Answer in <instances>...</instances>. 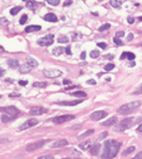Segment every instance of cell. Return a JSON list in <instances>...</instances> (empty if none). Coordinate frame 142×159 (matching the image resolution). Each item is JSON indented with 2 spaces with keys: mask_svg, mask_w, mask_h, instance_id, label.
I'll use <instances>...</instances> for the list:
<instances>
[{
  "mask_svg": "<svg viewBox=\"0 0 142 159\" xmlns=\"http://www.w3.org/2000/svg\"><path fill=\"white\" fill-rule=\"evenodd\" d=\"M137 131H139V132H142V123L137 127Z\"/></svg>",
  "mask_w": 142,
  "mask_h": 159,
  "instance_id": "55",
  "label": "cell"
},
{
  "mask_svg": "<svg viewBox=\"0 0 142 159\" xmlns=\"http://www.w3.org/2000/svg\"><path fill=\"white\" fill-rule=\"evenodd\" d=\"M47 3L51 6H57L60 5V0H47Z\"/></svg>",
  "mask_w": 142,
  "mask_h": 159,
  "instance_id": "34",
  "label": "cell"
},
{
  "mask_svg": "<svg viewBox=\"0 0 142 159\" xmlns=\"http://www.w3.org/2000/svg\"><path fill=\"white\" fill-rule=\"evenodd\" d=\"M110 28H111V25H110V23H105V25H102V26L99 27V31L107 30V29H110Z\"/></svg>",
  "mask_w": 142,
  "mask_h": 159,
  "instance_id": "33",
  "label": "cell"
},
{
  "mask_svg": "<svg viewBox=\"0 0 142 159\" xmlns=\"http://www.w3.org/2000/svg\"><path fill=\"white\" fill-rule=\"evenodd\" d=\"M71 4H72V0H68L66 3H64L63 5H64V7H66V6H70Z\"/></svg>",
  "mask_w": 142,
  "mask_h": 159,
  "instance_id": "50",
  "label": "cell"
},
{
  "mask_svg": "<svg viewBox=\"0 0 142 159\" xmlns=\"http://www.w3.org/2000/svg\"><path fill=\"white\" fill-rule=\"evenodd\" d=\"M27 19H28V16H27L26 14H23V15L21 16V19H20V23H21V25H25L26 21H27Z\"/></svg>",
  "mask_w": 142,
  "mask_h": 159,
  "instance_id": "37",
  "label": "cell"
},
{
  "mask_svg": "<svg viewBox=\"0 0 142 159\" xmlns=\"http://www.w3.org/2000/svg\"><path fill=\"white\" fill-rule=\"evenodd\" d=\"M48 113V109L44 108V107H40V106H35V107H31L30 110H29V114L30 115H43Z\"/></svg>",
  "mask_w": 142,
  "mask_h": 159,
  "instance_id": "10",
  "label": "cell"
},
{
  "mask_svg": "<svg viewBox=\"0 0 142 159\" xmlns=\"http://www.w3.org/2000/svg\"><path fill=\"white\" fill-rule=\"evenodd\" d=\"M106 136H107V132H106V131H105V132H102V134H100V135H99V138L101 139V138H105Z\"/></svg>",
  "mask_w": 142,
  "mask_h": 159,
  "instance_id": "53",
  "label": "cell"
},
{
  "mask_svg": "<svg viewBox=\"0 0 142 159\" xmlns=\"http://www.w3.org/2000/svg\"><path fill=\"white\" fill-rule=\"evenodd\" d=\"M134 39V35L133 34H128V36H127V41H132Z\"/></svg>",
  "mask_w": 142,
  "mask_h": 159,
  "instance_id": "51",
  "label": "cell"
},
{
  "mask_svg": "<svg viewBox=\"0 0 142 159\" xmlns=\"http://www.w3.org/2000/svg\"><path fill=\"white\" fill-rule=\"evenodd\" d=\"M129 66H131V67H133V66H135V63H134V62H132V63H129Z\"/></svg>",
  "mask_w": 142,
  "mask_h": 159,
  "instance_id": "58",
  "label": "cell"
},
{
  "mask_svg": "<svg viewBox=\"0 0 142 159\" xmlns=\"http://www.w3.org/2000/svg\"><path fill=\"white\" fill-rule=\"evenodd\" d=\"M27 84H28V82H27L26 80H20V81H19V85H21V86H26Z\"/></svg>",
  "mask_w": 142,
  "mask_h": 159,
  "instance_id": "52",
  "label": "cell"
},
{
  "mask_svg": "<svg viewBox=\"0 0 142 159\" xmlns=\"http://www.w3.org/2000/svg\"><path fill=\"white\" fill-rule=\"evenodd\" d=\"M114 66H115V65H114L113 63H110V64H107V65H105L104 69H105V71H111V70L114 69Z\"/></svg>",
  "mask_w": 142,
  "mask_h": 159,
  "instance_id": "35",
  "label": "cell"
},
{
  "mask_svg": "<svg viewBox=\"0 0 142 159\" xmlns=\"http://www.w3.org/2000/svg\"><path fill=\"white\" fill-rule=\"evenodd\" d=\"M7 64L9 65V67H12V69H16L17 66H19V61L15 59V58H11V59L7 61ZM19 67H20V66H19Z\"/></svg>",
  "mask_w": 142,
  "mask_h": 159,
  "instance_id": "20",
  "label": "cell"
},
{
  "mask_svg": "<svg viewBox=\"0 0 142 159\" xmlns=\"http://www.w3.org/2000/svg\"><path fill=\"white\" fill-rule=\"evenodd\" d=\"M43 75L47 78H57V77H61L63 72L58 69H47L43 71Z\"/></svg>",
  "mask_w": 142,
  "mask_h": 159,
  "instance_id": "5",
  "label": "cell"
},
{
  "mask_svg": "<svg viewBox=\"0 0 142 159\" xmlns=\"http://www.w3.org/2000/svg\"><path fill=\"white\" fill-rule=\"evenodd\" d=\"M132 159H142V151H140L134 158H132Z\"/></svg>",
  "mask_w": 142,
  "mask_h": 159,
  "instance_id": "43",
  "label": "cell"
},
{
  "mask_svg": "<svg viewBox=\"0 0 142 159\" xmlns=\"http://www.w3.org/2000/svg\"><path fill=\"white\" fill-rule=\"evenodd\" d=\"M22 9V7H20V6H17V7H13L12 9H11V14L12 15H16L17 13H19L20 11Z\"/></svg>",
  "mask_w": 142,
  "mask_h": 159,
  "instance_id": "29",
  "label": "cell"
},
{
  "mask_svg": "<svg viewBox=\"0 0 142 159\" xmlns=\"http://www.w3.org/2000/svg\"><path fill=\"white\" fill-rule=\"evenodd\" d=\"M31 69H33V67H31V66H29V65L26 63V64H23V65H21V66L19 67V71H20L21 73H28Z\"/></svg>",
  "mask_w": 142,
  "mask_h": 159,
  "instance_id": "21",
  "label": "cell"
},
{
  "mask_svg": "<svg viewBox=\"0 0 142 159\" xmlns=\"http://www.w3.org/2000/svg\"><path fill=\"white\" fill-rule=\"evenodd\" d=\"M64 52H65V48H63V47H58V48H55L52 50V54L56 55V56H60V55L64 54Z\"/></svg>",
  "mask_w": 142,
  "mask_h": 159,
  "instance_id": "23",
  "label": "cell"
},
{
  "mask_svg": "<svg viewBox=\"0 0 142 159\" xmlns=\"http://www.w3.org/2000/svg\"><path fill=\"white\" fill-rule=\"evenodd\" d=\"M134 17H132V16H128V19H127V22L129 23V25H132V23H134Z\"/></svg>",
  "mask_w": 142,
  "mask_h": 159,
  "instance_id": "44",
  "label": "cell"
},
{
  "mask_svg": "<svg viewBox=\"0 0 142 159\" xmlns=\"http://www.w3.org/2000/svg\"><path fill=\"white\" fill-rule=\"evenodd\" d=\"M6 82H13V80L12 79H6Z\"/></svg>",
  "mask_w": 142,
  "mask_h": 159,
  "instance_id": "59",
  "label": "cell"
},
{
  "mask_svg": "<svg viewBox=\"0 0 142 159\" xmlns=\"http://www.w3.org/2000/svg\"><path fill=\"white\" fill-rule=\"evenodd\" d=\"M125 58H128L129 61H134L135 59V54H133V52H128V51H125V52H122L121 54V57L120 59H125Z\"/></svg>",
  "mask_w": 142,
  "mask_h": 159,
  "instance_id": "16",
  "label": "cell"
},
{
  "mask_svg": "<svg viewBox=\"0 0 142 159\" xmlns=\"http://www.w3.org/2000/svg\"><path fill=\"white\" fill-rule=\"evenodd\" d=\"M21 95L20 94H17V93H12V94H9V98H20Z\"/></svg>",
  "mask_w": 142,
  "mask_h": 159,
  "instance_id": "49",
  "label": "cell"
},
{
  "mask_svg": "<svg viewBox=\"0 0 142 159\" xmlns=\"http://www.w3.org/2000/svg\"><path fill=\"white\" fill-rule=\"evenodd\" d=\"M137 94H142V84L140 85V87L137 88V90H135L133 92V95H137Z\"/></svg>",
  "mask_w": 142,
  "mask_h": 159,
  "instance_id": "36",
  "label": "cell"
},
{
  "mask_svg": "<svg viewBox=\"0 0 142 159\" xmlns=\"http://www.w3.org/2000/svg\"><path fill=\"white\" fill-rule=\"evenodd\" d=\"M46 143H47V140H46V139L38 140V142H34V143H31V144H28L27 148H26V150H27L28 152H33V151H35V150L41 149Z\"/></svg>",
  "mask_w": 142,
  "mask_h": 159,
  "instance_id": "7",
  "label": "cell"
},
{
  "mask_svg": "<svg viewBox=\"0 0 142 159\" xmlns=\"http://www.w3.org/2000/svg\"><path fill=\"white\" fill-rule=\"evenodd\" d=\"M76 88H79V86H78V85H71V86H69V87H66V88H65V91H70V90H76Z\"/></svg>",
  "mask_w": 142,
  "mask_h": 159,
  "instance_id": "40",
  "label": "cell"
},
{
  "mask_svg": "<svg viewBox=\"0 0 142 159\" xmlns=\"http://www.w3.org/2000/svg\"><path fill=\"white\" fill-rule=\"evenodd\" d=\"M1 112H3L5 115H7V116L12 117L13 120H15L17 116H19V114H20V110L17 109L16 107H14V106H8V107H3V108H1Z\"/></svg>",
  "mask_w": 142,
  "mask_h": 159,
  "instance_id": "4",
  "label": "cell"
},
{
  "mask_svg": "<svg viewBox=\"0 0 142 159\" xmlns=\"http://www.w3.org/2000/svg\"><path fill=\"white\" fill-rule=\"evenodd\" d=\"M90 56H91V58L96 59V58H98V57L100 56V52H99V50H92L91 54H90Z\"/></svg>",
  "mask_w": 142,
  "mask_h": 159,
  "instance_id": "28",
  "label": "cell"
},
{
  "mask_svg": "<svg viewBox=\"0 0 142 159\" xmlns=\"http://www.w3.org/2000/svg\"><path fill=\"white\" fill-rule=\"evenodd\" d=\"M65 54H66V55H71V47H70V45H68V47L65 48Z\"/></svg>",
  "mask_w": 142,
  "mask_h": 159,
  "instance_id": "42",
  "label": "cell"
},
{
  "mask_svg": "<svg viewBox=\"0 0 142 159\" xmlns=\"http://www.w3.org/2000/svg\"><path fill=\"white\" fill-rule=\"evenodd\" d=\"M106 116H107V112H105V110H97V112L92 113L90 117L93 121H100V120H102Z\"/></svg>",
  "mask_w": 142,
  "mask_h": 159,
  "instance_id": "11",
  "label": "cell"
},
{
  "mask_svg": "<svg viewBox=\"0 0 142 159\" xmlns=\"http://www.w3.org/2000/svg\"><path fill=\"white\" fill-rule=\"evenodd\" d=\"M88 85H96L97 82H96V80H93V79H88L87 81H86Z\"/></svg>",
  "mask_w": 142,
  "mask_h": 159,
  "instance_id": "47",
  "label": "cell"
},
{
  "mask_svg": "<svg viewBox=\"0 0 142 159\" xmlns=\"http://www.w3.org/2000/svg\"><path fill=\"white\" fill-rule=\"evenodd\" d=\"M38 123H39V121H38L36 118H29V120H27L26 122H23L22 124L19 127V130L22 131V130L29 129V128H31V127H34V126H36Z\"/></svg>",
  "mask_w": 142,
  "mask_h": 159,
  "instance_id": "9",
  "label": "cell"
},
{
  "mask_svg": "<svg viewBox=\"0 0 142 159\" xmlns=\"http://www.w3.org/2000/svg\"><path fill=\"white\" fill-rule=\"evenodd\" d=\"M120 148H121V143L118 142V140H114V139L106 140L104 144L101 158L102 159H113L119 153Z\"/></svg>",
  "mask_w": 142,
  "mask_h": 159,
  "instance_id": "1",
  "label": "cell"
},
{
  "mask_svg": "<svg viewBox=\"0 0 142 159\" xmlns=\"http://www.w3.org/2000/svg\"><path fill=\"white\" fill-rule=\"evenodd\" d=\"M94 132V129H88L86 132H84V134H82V135H79V138H84V137H87V136H90V135H92Z\"/></svg>",
  "mask_w": 142,
  "mask_h": 159,
  "instance_id": "27",
  "label": "cell"
},
{
  "mask_svg": "<svg viewBox=\"0 0 142 159\" xmlns=\"http://www.w3.org/2000/svg\"><path fill=\"white\" fill-rule=\"evenodd\" d=\"M92 144H93V143H92V140H86V142L79 144V148H80L82 150H88V149H91Z\"/></svg>",
  "mask_w": 142,
  "mask_h": 159,
  "instance_id": "18",
  "label": "cell"
},
{
  "mask_svg": "<svg viewBox=\"0 0 142 159\" xmlns=\"http://www.w3.org/2000/svg\"><path fill=\"white\" fill-rule=\"evenodd\" d=\"M38 159H54L51 156H41V157H39Z\"/></svg>",
  "mask_w": 142,
  "mask_h": 159,
  "instance_id": "45",
  "label": "cell"
},
{
  "mask_svg": "<svg viewBox=\"0 0 142 159\" xmlns=\"http://www.w3.org/2000/svg\"><path fill=\"white\" fill-rule=\"evenodd\" d=\"M142 120V116H140V117H127V118H125L123 121H121L119 124L115 127V131H118V132H121V131H125V130H127V129H129L131 127H133L135 123H136V121H141Z\"/></svg>",
  "mask_w": 142,
  "mask_h": 159,
  "instance_id": "2",
  "label": "cell"
},
{
  "mask_svg": "<svg viewBox=\"0 0 142 159\" xmlns=\"http://www.w3.org/2000/svg\"><path fill=\"white\" fill-rule=\"evenodd\" d=\"M117 122H118V117L113 116V117L109 118L107 121H105V122H101V126H104V127H111V126L115 124Z\"/></svg>",
  "mask_w": 142,
  "mask_h": 159,
  "instance_id": "13",
  "label": "cell"
},
{
  "mask_svg": "<svg viewBox=\"0 0 142 159\" xmlns=\"http://www.w3.org/2000/svg\"><path fill=\"white\" fill-rule=\"evenodd\" d=\"M33 86H34V87H38V88H46V87L48 86V84L44 82V81H35V82L33 84Z\"/></svg>",
  "mask_w": 142,
  "mask_h": 159,
  "instance_id": "25",
  "label": "cell"
},
{
  "mask_svg": "<svg viewBox=\"0 0 142 159\" xmlns=\"http://www.w3.org/2000/svg\"><path fill=\"white\" fill-rule=\"evenodd\" d=\"M70 82H71V81L68 80V79H64V80H63V84H64V85H68V84H70Z\"/></svg>",
  "mask_w": 142,
  "mask_h": 159,
  "instance_id": "56",
  "label": "cell"
},
{
  "mask_svg": "<svg viewBox=\"0 0 142 159\" xmlns=\"http://www.w3.org/2000/svg\"><path fill=\"white\" fill-rule=\"evenodd\" d=\"M41 30V26H35V25H31V26H28L26 27L25 31L26 33H31V31H39Z\"/></svg>",
  "mask_w": 142,
  "mask_h": 159,
  "instance_id": "19",
  "label": "cell"
},
{
  "mask_svg": "<svg viewBox=\"0 0 142 159\" xmlns=\"http://www.w3.org/2000/svg\"><path fill=\"white\" fill-rule=\"evenodd\" d=\"M52 43H54V35H51V34L47 35V36L41 37V39L38 41V44L41 45V47H49V45H51Z\"/></svg>",
  "mask_w": 142,
  "mask_h": 159,
  "instance_id": "6",
  "label": "cell"
},
{
  "mask_svg": "<svg viewBox=\"0 0 142 159\" xmlns=\"http://www.w3.org/2000/svg\"><path fill=\"white\" fill-rule=\"evenodd\" d=\"M70 95H72V96H76V98H86L87 95H86V93L85 92H83V91H75V92H72V93H70Z\"/></svg>",
  "mask_w": 142,
  "mask_h": 159,
  "instance_id": "22",
  "label": "cell"
},
{
  "mask_svg": "<svg viewBox=\"0 0 142 159\" xmlns=\"http://www.w3.org/2000/svg\"><path fill=\"white\" fill-rule=\"evenodd\" d=\"M110 5H111L112 7H114V8H119V7H121L122 1H120V0H111V1H110Z\"/></svg>",
  "mask_w": 142,
  "mask_h": 159,
  "instance_id": "26",
  "label": "cell"
},
{
  "mask_svg": "<svg viewBox=\"0 0 142 159\" xmlns=\"http://www.w3.org/2000/svg\"><path fill=\"white\" fill-rule=\"evenodd\" d=\"M80 127V124H77V126H72V127H71V129H78Z\"/></svg>",
  "mask_w": 142,
  "mask_h": 159,
  "instance_id": "57",
  "label": "cell"
},
{
  "mask_svg": "<svg viewBox=\"0 0 142 159\" xmlns=\"http://www.w3.org/2000/svg\"><path fill=\"white\" fill-rule=\"evenodd\" d=\"M113 42H114V43H115L117 45H120V47H121V45L123 44V42H122L121 40H119L118 37H114V39H113Z\"/></svg>",
  "mask_w": 142,
  "mask_h": 159,
  "instance_id": "38",
  "label": "cell"
},
{
  "mask_svg": "<svg viewBox=\"0 0 142 159\" xmlns=\"http://www.w3.org/2000/svg\"><path fill=\"white\" fill-rule=\"evenodd\" d=\"M137 20H139V21H142V16H140V17H139Z\"/></svg>",
  "mask_w": 142,
  "mask_h": 159,
  "instance_id": "60",
  "label": "cell"
},
{
  "mask_svg": "<svg viewBox=\"0 0 142 159\" xmlns=\"http://www.w3.org/2000/svg\"><path fill=\"white\" fill-rule=\"evenodd\" d=\"M68 144H69V142L66 139H60L54 143H51V148H63V146H66Z\"/></svg>",
  "mask_w": 142,
  "mask_h": 159,
  "instance_id": "12",
  "label": "cell"
},
{
  "mask_svg": "<svg viewBox=\"0 0 142 159\" xmlns=\"http://www.w3.org/2000/svg\"><path fill=\"white\" fill-rule=\"evenodd\" d=\"M125 36V31H122V30H120V31H117V34H115V37H123Z\"/></svg>",
  "mask_w": 142,
  "mask_h": 159,
  "instance_id": "39",
  "label": "cell"
},
{
  "mask_svg": "<svg viewBox=\"0 0 142 159\" xmlns=\"http://www.w3.org/2000/svg\"><path fill=\"white\" fill-rule=\"evenodd\" d=\"M26 4H27V7L28 8H31V9H34L35 7H36V5H38L35 1H33V0H29V1H27Z\"/></svg>",
  "mask_w": 142,
  "mask_h": 159,
  "instance_id": "32",
  "label": "cell"
},
{
  "mask_svg": "<svg viewBox=\"0 0 142 159\" xmlns=\"http://www.w3.org/2000/svg\"><path fill=\"white\" fill-rule=\"evenodd\" d=\"M75 118V115H61V116H56L54 117L51 121L55 123V124H62V123L66 122V121H70V120H74Z\"/></svg>",
  "mask_w": 142,
  "mask_h": 159,
  "instance_id": "8",
  "label": "cell"
},
{
  "mask_svg": "<svg viewBox=\"0 0 142 159\" xmlns=\"http://www.w3.org/2000/svg\"><path fill=\"white\" fill-rule=\"evenodd\" d=\"M69 41H70V40H69L68 36H61V37L57 39V42H58V43H68Z\"/></svg>",
  "mask_w": 142,
  "mask_h": 159,
  "instance_id": "31",
  "label": "cell"
},
{
  "mask_svg": "<svg viewBox=\"0 0 142 159\" xmlns=\"http://www.w3.org/2000/svg\"><path fill=\"white\" fill-rule=\"evenodd\" d=\"M97 45H98L99 48H102V49H106V48H107V44H106V43H104V42H99Z\"/></svg>",
  "mask_w": 142,
  "mask_h": 159,
  "instance_id": "41",
  "label": "cell"
},
{
  "mask_svg": "<svg viewBox=\"0 0 142 159\" xmlns=\"http://www.w3.org/2000/svg\"><path fill=\"white\" fill-rule=\"evenodd\" d=\"M104 58H106V59H113L114 58V55H112V54L106 55V56H104Z\"/></svg>",
  "mask_w": 142,
  "mask_h": 159,
  "instance_id": "48",
  "label": "cell"
},
{
  "mask_svg": "<svg viewBox=\"0 0 142 159\" xmlns=\"http://www.w3.org/2000/svg\"><path fill=\"white\" fill-rule=\"evenodd\" d=\"M65 159H70V158H65Z\"/></svg>",
  "mask_w": 142,
  "mask_h": 159,
  "instance_id": "61",
  "label": "cell"
},
{
  "mask_svg": "<svg viewBox=\"0 0 142 159\" xmlns=\"http://www.w3.org/2000/svg\"><path fill=\"white\" fill-rule=\"evenodd\" d=\"M140 106H141V102H140V101L128 102V103L122 104L121 107L118 109V113L121 114V115H128V114H131L132 112H134L135 109H137Z\"/></svg>",
  "mask_w": 142,
  "mask_h": 159,
  "instance_id": "3",
  "label": "cell"
},
{
  "mask_svg": "<svg viewBox=\"0 0 142 159\" xmlns=\"http://www.w3.org/2000/svg\"><path fill=\"white\" fill-rule=\"evenodd\" d=\"M80 102H82V100H76V101H60L56 104H58V106H77Z\"/></svg>",
  "mask_w": 142,
  "mask_h": 159,
  "instance_id": "15",
  "label": "cell"
},
{
  "mask_svg": "<svg viewBox=\"0 0 142 159\" xmlns=\"http://www.w3.org/2000/svg\"><path fill=\"white\" fill-rule=\"evenodd\" d=\"M134 150H135V146H129V148H127V149H126L125 151L122 152V154H123V156H127V154L132 153V152H133Z\"/></svg>",
  "mask_w": 142,
  "mask_h": 159,
  "instance_id": "30",
  "label": "cell"
},
{
  "mask_svg": "<svg viewBox=\"0 0 142 159\" xmlns=\"http://www.w3.org/2000/svg\"><path fill=\"white\" fill-rule=\"evenodd\" d=\"M100 149H101V145H100L99 143H97V144H94L93 146H91V149H90V153H91L92 156H97V154L99 153Z\"/></svg>",
  "mask_w": 142,
  "mask_h": 159,
  "instance_id": "17",
  "label": "cell"
},
{
  "mask_svg": "<svg viewBox=\"0 0 142 159\" xmlns=\"http://www.w3.org/2000/svg\"><path fill=\"white\" fill-rule=\"evenodd\" d=\"M44 20L48 21V22H57L58 19H57V16L54 14V13H48L44 15Z\"/></svg>",
  "mask_w": 142,
  "mask_h": 159,
  "instance_id": "14",
  "label": "cell"
},
{
  "mask_svg": "<svg viewBox=\"0 0 142 159\" xmlns=\"http://www.w3.org/2000/svg\"><path fill=\"white\" fill-rule=\"evenodd\" d=\"M27 64H28L29 66H31V67H35V66H38V65H39L38 61H36V59H34L33 57H28V58H27Z\"/></svg>",
  "mask_w": 142,
  "mask_h": 159,
  "instance_id": "24",
  "label": "cell"
},
{
  "mask_svg": "<svg viewBox=\"0 0 142 159\" xmlns=\"http://www.w3.org/2000/svg\"><path fill=\"white\" fill-rule=\"evenodd\" d=\"M85 57H86V52L84 51V52H82V54H80V59H85Z\"/></svg>",
  "mask_w": 142,
  "mask_h": 159,
  "instance_id": "54",
  "label": "cell"
},
{
  "mask_svg": "<svg viewBox=\"0 0 142 159\" xmlns=\"http://www.w3.org/2000/svg\"><path fill=\"white\" fill-rule=\"evenodd\" d=\"M0 22H1L3 25H7V23H8V21H7L6 17H1V19H0Z\"/></svg>",
  "mask_w": 142,
  "mask_h": 159,
  "instance_id": "46",
  "label": "cell"
}]
</instances>
